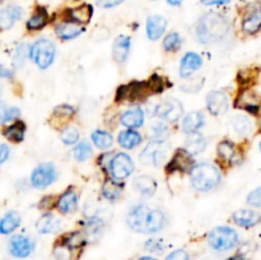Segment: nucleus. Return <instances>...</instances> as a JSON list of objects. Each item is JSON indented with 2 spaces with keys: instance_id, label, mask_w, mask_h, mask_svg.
Segmentation results:
<instances>
[{
  "instance_id": "f03ea898",
  "label": "nucleus",
  "mask_w": 261,
  "mask_h": 260,
  "mask_svg": "<svg viewBox=\"0 0 261 260\" xmlns=\"http://www.w3.org/2000/svg\"><path fill=\"white\" fill-rule=\"evenodd\" d=\"M231 25L224 15L217 12H209L204 14L196 23V38L203 45L221 42L229 33Z\"/></svg>"
},
{
  "instance_id": "9d476101",
  "label": "nucleus",
  "mask_w": 261,
  "mask_h": 260,
  "mask_svg": "<svg viewBox=\"0 0 261 260\" xmlns=\"http://www.w3.org/2000/svg\"><path fill=\"white\" fill-rule=\"evenodd\" d=\"M58 178V172L53 163H40L31 175V184L36 189H46L53 185Z\"/></svg>"
},
{
  "instance_id": "13d9d810",
  "label": "nucleus",
  "mask_w": 261,
  "mask_h": 260,
  "mask_svg": "<svg viewBox=\"0 0 261 260\" xmlns=\"http://www.w3.org/2000/svg\"><path fill=\"white\" fill-rule=\"evenodd\" d=\"M200 2L204 5H224L228 4L231 0H200Z\"/></svg>"
},
{
  "instance_id": "6e6552de",
  "label": "nucleus",
  "mask_w": 261,
  "mask_h": 260,
  "mask_svg": "<svg viewBox=\"0 0 261 260\" xmlns=\"http://www.w3.org/2000/svg\"><path fill=\"white\" fill-rule=\"evenodd\" d=\"M134 162H133L132 157L124 152L116 153L112 155L111 161H110L109 172L112 178L117 181L125 180L129 177L133 172H134Z\"/></svg>"
},
{
  "instance_id": "7c9ffc66",
  "label": "nucleus",
  "mask_w": 261,
  "mask_h": 260,
  "mask_svg": "<svg viewBox=\"0 0 261 260\" xmlns=\"http://www.w3.org/2000/svg\"><path fill=\"white\" fill-rule=\"evenodd\" d=\"M22 17V9L15 5L0 9V31L9 30L13 27L15 20H18Z\"/></svg>"
},
{
  "instance_id": "de8ad7c7",
  "label": "nucleus",
  "mask_w": 261,
  "mask_h": 260,
  "mask_svg": "<svg viewBox=\"0 0 261 260\" xmlns=\"http://www.w3.org/2000/svg\"><path fill=\"white\" fill-rule=\"evenodd\" d=\"M20 116V111L18 107L9 106V105H3L0 106V121L9 122L13 120H17Z\"/></svg>"
},
{
  "instance_id": "f3484780",
  "label": "nucleus",
  "mask_w": 261,
  "mask_h": 260,
  "mask_svg": "<svg viewBox=\"0 0 261 260\" xmlns=\"http://www.w3.org/2000/svg\"><path fill=\"white\" fill-rule=\"evenodd\" d=\"M78 193L74 188H69L56 199L55 208L63 214H70L78 209Z\"/></svg>"
},
{
  "instance_id": "f8f14e48",
  "label": "nucleus",
  "mask_w": 261,
  "mask_h": 260,
  "mask_svg": "<svg viewBox=\"0 0 261 260\" xmlns=\"http://www.w3.org/2000/svg\"><path fill=\"white\" fill-rule=\"evenodd\" d=\"M194 166H195L194 165V155L190 154L185 148H178V149H176V152L173 153L170 162L166 166V172H167L168 175L176 172H190L191 168H193Z\"/></svg>"
},
{
  "instance_id": "f257e3e1",
  "label": "nucleus",
  "mask_w": 261,
  "mask_h": 260,
  "mask_svg": "<svg viewBox=\"0 0 261 260\" xmlns=\"http://www.w3.org/2000/svg\"><path fill=\"white\" fill-rule=\"evenodd\" d=\"M126 223L130 229L138 233H157L165 227L166 216L160 209L139 204L129 211Z\"/></svg>"
},
{
  "instance_id": "20e7f679",
  "label": "nucleus",
  "mask_w": 261,
  "mask_h": 260,
  "mask_svg": "<svg viewBox=\"0 0 261 260\" xmlns=\"http://www.w3.org/2000/svg\"><path fill=\"white\" fill-rule=\"evenodd\" d=\"M87 244V235L82 231H73L64 233L56 241L54 254L58 260L78 259Z\"/></svg>"
},
{
  "instance_id": "ddd939ff",
  "label": "nucleus",
  "mask_w": 261,
  "mask_h": 260,
  "mask_svg": "<svg viewBox=\"0 0 261 260\" xmlns=\"http://www.w3.org/2000/svg\"><path fill=\"white\" fill-rule=\"evenodd\" d=\"M140 162L144 165L154 166V167H160L162 163L165 162L167 158V148L163 145V143L152 142L150 140L149 144L143 149L140 153Z\"/></svg>"
},
{
  "instance_id": "c85d7f7f",
  "label": "nucleus",
  "mask_w": 261,
  "mask_h": 260,
  "mask_svg": "<svg viewBox=\"0 0 261 260\" xmlns=\"http://www.w3.org/2000/svg\"><path fill=\"white\" fill-rule=\"evenodd\" d=\"M48 20H50V15H48L46 8L37 7L25 23V27L28 31H40L48 24Z\"/></svg>"
},
{
  "instance_id": "2eb2a0df",
  "label": "nucleus",
  "mask_w": 261,
  "mask_h": 260,
  "mask_svg": "<svg viewBox=\"0 0 261 260\" xmlns=\"http://www.w3.org/2000/svg\"><path fill=\"white\" fill-rule=\"evenodd\" d=\"M184 114V106L177 98H166L158 109V116L167 122H176Z\"/></svg>"
},
{
  "instance_id": "5fc2aeb1",
  "label": "nucleus",
  "mask_w": 261,
  "mask_h": 260,
  "mask_svg": "<svg viewBox=\"0 0 261 260\" xmlns=\"http://www.w3.org/2000/svg\"><path fill=\"white\" fill-rule=\"evenodd\" d=\"M124 0H97L98 7L105 8V9H110V8H115L117 5L122 4Z\"/></svg>"
},
{
  "instance_id": "c03bdc74",
  "label": "nucleus",
  "mask_w": 261,
  "mask_h": 260,
  "mask_svg": "<svg viewBox=\"0 0 261 260\" xmlns=\"http://www.w3.org/2000/svg\"><path fill=\"white\" fill-rule=\"evenodd\" d=\"M103 227L105 223L102 219L97 218V217H91V218L88 219V222L84 224V233H86L87 236L97 237L102 233Z\"/></svg>"
},
{
  "instance_id": "8fccbe9b",
  "label": "nucleus",
  "mask_w": 261,
  "mask_h": 260,
  "mask_svg": "<svg viewBox=\"0 0 261 260\" xmlns=\"http://www.w3.org/2000/svg\"><path fill=\"white\" fill-rule=\"evenodd\" d=\"M163 241L161 239H152L148 240L147 244H145V250H148L149 252L153 254H161L163 251Z\"/></svg>"
},
{
  "instance_id": "39448f33",
  "label": "nucleus",
  "mask_w": 261,
  "mask_h": 260,
  "mask_svg": "<svg viewBox=\"0 0 261 260\" xmlns=\"http://www.w3.org/2000/svg\"><path fill=\"white\" fill-rule=\"evenodd\" d=\"M240 242L239 233L233 228L219 226L212 229L208 235L209 246L217 251H227L236 247Z\"/></svg>"
},
{
  "instance_id": "58836bf2",
  "label": "nucleus",
  "mask_w": 261,
  "mask_h": 260,
  "mask_svg": "<svg viewBox=\"0 0 261 260\" xmlns=\"http://www.w3.org/2000/svg\"><path fill=\"white\" fill-rule=\"evenodd\" d=\"M257 74H259V71L256 69H241L240 73L237 74V82L241 86V88H249L250 86H252L255 83V81L257 78Z\"/></svg>"
},
{
  "instance_id": "bf43d9fd",
  "label": "nucleus",
  "mask_w": 261,
  "mask_h": 260,
  "mask_svg": "<svg viewBox=\"0 0 261 260\" xmlns=\"http://www.w3.org/2000/svg\"><path fill=\"white\" fill-rule=\"evenodd\" d=\"M12 71L9 70H5V69H2L0 70V79L2 78H12ZM0 97H2V89H0Z\"/></svg>"
},
{
  "instance_id": "69168bd1",
  "label": "nucleus",
  "mask_w": 261,
  "mask_h": 260,
  "mask_svg": "<svg viewBox=\"0 0 261 260\" xmlns=\"http://www.w3.org/2000/svg\"><path fill=\"white\" fill-rule=\"evenodd\" d=\"M260 150H261V142H260Z\"/></svg>"
},
{
  "instance_id": "4be33fe9",
  "label": "nucleus",
  "mask_w": 261,
  "mask_h": 260,
  "mask_svg": "<svg viewBox=\"0 0 261 260\" xmlns=\"http://www.w3.org/2000/svg\"><path fill=\"white\" fill-rule=\"evenodd\" d=\"M232 221L237 226L250 228V227H254L259 223L261 221V216L252 209H239L232 214Z\"/></svg>"
},
{
  "instance_id": "e2e57ef3",
  "label": "nucleus",
  "mask_w": 261,
  "mask_h": 260,
  "mask_svg": "<svg viewBox=\"0 0 261 260\" xmlns=\"http://www.w3.org/2000/svg\"><path fill=\"white\" fill-rule=\"evenodd\" d=\"M139 260H157V259H154V257L152 256H142L139 257Z\"/></svg>"
},
{
  "instance_id": "ea45409f",
  "label": "nucleus",
  "mask_w": 261,
  "mask_h": 260,
  "mask_svg": "<svg viewBox=\"0 0 261 260\" xmlns=\"http://www.w3.org/2000/svg\"><path fill=\"white\" fill-rule=\"evenodd\" d=\"M147 83L148 86H149V89L150 92H152V94L162 93L167 87L171 86V83L165 78V76H161L160 74L157 73L150 75L149 79L147 81Z\"/></svg>"
},
{
  "instance_id": "c756f323",
  "label": "nucleus",
  "mask_w": 261,
  "mask_h": 260,
  "mask_svg": "<svg viewBox=\"0 0 261 260\" xmlns=\"http://www.w3.org/2000/svg\"><path fill=\"white\" fill-rule=\"evenodd\" d=\"M134 188L140 195L149 198V196L154 195V193L157 191V183L152 176L142 175L138 176L134 180Z\"/></svg>"
},
{
  "instance_id": "473e14b6",
  "label": "nucleus",
  "mask_w": 261,
  "mask_h": 260,
  "mask_svg": "<svg viewBox=\"0 0 261 260\" xmlns=\"http://www.w3.org/2000/svg\"><path fill=\"white\" fill-rule=\"evenodd\" d=\"M206 148V140L200 133H191L188 135L185 142V149L188 150L190 154L196 155L200 154L201 152H204V149Z\"/></svg>"
},
{
  "instance_id": "cd10ccee",
  "label": "nucleus",
  "mask_w": 261,
  "mask_h": 260,
  "mask_svg": "<svg viewBox=\"0 0 261 260\" xmlns=\"http://www.w3.org/2000/svg\"><path fill=\"white\" fill-rule=\"evenodd\" d=\"M204 125V114L200 111H193L184 117L181 122V130L186 134L191 133H198L199 129H201Z\"/></svg>"
},
{
  "instance_id": "1a4fd4ad",
  "label": "nucleus",
  "mask_w": 261,
  "mask_h": 260,
  "mask_svg": "<svg viewBox=\"0 0 261 260\" xmlns=\"http://www.w3.org/2000/svg\"><path fill=\"white\" fill-rule=\"evenodd\" d=\"M241 28L246 35H255L261 30V0H256L244 9Z\"/></svg>"
},
{
  "instance_id": "f704fd0d",
  "label": "nucleus",
  "mask_w": 261,
  "mask_h": 260,
  "mask_svg": "<svg viewBox=\"0 0 261 260\" xmlns=\"http://www.w3.org/2000/svg\"><path fill=\"white\" fill-rule=\"evenodd\" d=\"M25 134V124L20 120H17L15 122H13L12 125H9L8 127H5L3 135L7 138L8 140L13 143H20L24 139Z\"/></svg>"
},
{
  "instance_id": "4c0bfd02",
  "label": "nucleus",
  "mask_w": 261,
  "mask_h": 260,
  "mask_svg": "<svg viewBox=\"0 0 261 260\" xmlns=\"http://www.w3.org/2000/svg\"><path fill=\"white\" fill-rule=\"evenodd\" d=\"M91 139L92 143L101 150L109 149L112 143H114V138H112L111 133L105 132V130H94L91 134Z\"/></svg>"
},
{
  "instance_id": "4468645a",
  "label": "nucleus",
  "mask_w": 261,
  "mask_h": 260,
  "mask_svg": "<svg viewBox=\"0 0 261 260\" xmlns=\"http://www.w3.org/2000/svg\"><path fill=\"white\" fill-rule=\"evenodd\" d=\"M229 99L226 92L212 91L206 96V109L213 116H221L228 111Z\"/></svg>"
},
{
  "instance_id": "a18cd8bd",
  "label": "nucleus",
  "mask_w": 261,
  "mask_h": 260,
  "mask_svg": "<svg viewBox=\"0 0 261 260\" xmlns=\"http://www.w3.org/2000/svg\"><path fill=\"white\" fill-rule=\"evenodd\" d=\"M92 155V147L87 140H82L81 143L75 145V148L73 149V157L74 160L78 161V162H84V161L88 160Z\"/></svg>"
},
{
  "instance_id": "4d7b16f0",
  "label": "nucleus",
  "mask_w": 261,
  "mask_h": 260,
  "mask_svg": "<svg viewBox=\"0 0 261 260\" xmlns=\"http://www.w3.org/2000/svg\"><path fill=\"white\" fill-rule=\"evenodd\" d=\"M10 149L7 144H0V165L5 162L9 158Z\"/></svg>"
},
{
  "instance_id": "09e8293b",
  "label": "nucleus",
  "mask_w": 261,
  "mask_h": 260,
  "mask_svg": "<svg viewBox=\"0 0 261 260\" xmlns=\"http://www.w3.org/2000/svg\"><path fill=\"white\" fill-rule=\"evenodd\" d=\"M204 86V78L201 76H196V78L188 79L184 84H181V91L188 92V93H193V92H199L201 87Z\"/></svg>"
},
{
  "instance_id": "a878e982",
  "label": "nucleus",
  "mask_w": 261,
  "mask_h": 260,
  "mask_svg": "<svg viewBox=\"0 0 261 260\" xmlns=\"http://www.w3.org/2000/svg\"><path fill=\"white\" fill-rule=\"evenodd\" d=\"M122 189H124V185L110 176V177H107L106 180L103 181V184H102L101 194L106 200L116 201L119 200L120 196H121Z\"/></svg>"
},
{
  "instance_id": "680f3d73",
  "label": "nucleus",
  "mask_w": 261,
  "mask_h": 260,
  "mask_svg": "<svg viewBox=\"0 0 261 260\" xmlns=\"http://www.w3.org/2000/svg\"><path fill=\"white\" fill-rule=\"evenodd\" d=\"M168 4L173 5V7H177V5H180L181 3H182V0H167Z\"/></svg>"
},
{
  "instance_id": "c9c22d12",
  "label": "nucleus",
  "mask_w": 261,
  "mask_h": 260,
  "mask_svg": "<svg viewBox=\"0 0 261 260\" xmlns=\"http://www.w3.org/2000/svg\"><path fill=\"white\" fill-rule=\"evenodd\" d=\"M20 224V216L18 212L10 211L0 221V233L9 235Z\"/></svg>"
},
{
  "instance_id": "412c9836",
  "label": "nucleus",
  "mask_w": 261,
  "mask_h": 260,
  "mask_svg": "<svg viewBox=\"0 0 261 260\" xmlns=\"http://www.w3.org/2000/svg\"><path fill=\"white\" fill-rule=\"evenodd\" d=\"M120 124L129 129H137L144 124V110L142 107H130L120 115Z\"/></svg>"
},
{
  "instance_id": "7ed1b4c3",
  "label": "nucleus",
  "mask_w": 261,
  "mask_h": 260,
  "mask_svg": "<svg viewBox=\"0 0 261 260\" xmlns=\"http://www.w3.org/2000/svg\"><path fill=\"white\" fill-rule=\"evenodd\" d=\"M191 186L196 191L206 193L221 184L222 175L219 168L216 165L209 162H201L194 166L190 171Z\"/></svg>"
},
{
  "instance_id": "5701e85b",
  "label": "nucleus",
  "mask_w": 261,
  "mask_h": 260,
  "mask_svg": "<svg viewBox=\"0 0 261 260\" xmlns=\"http://www.w3.org/2000/svg\"><path fill=\"white\" fill-rule=\"evenodd\" d=\"M167 28V20L162 15H150L147 19V36L149 40L157 41L158 38L162 37Z\"/></svg>"
},
{
  "instance_id": "37998d69",
  "label": "nucleus",
  "mask_w": 261,
  "mask_h": 260,
  "mask_svg": "<svg viewBox=\"0 0 261 260\" xmlns=\"http://www.w3.org/2000/svg\"><path fill=\"white\" fill-rule=\"evenodd\" d=\"M181 45H182V38L177 32H171L163 38L162 46L167 53H176L180 50Z\"/></svg>"
},
{
  "instance_id": "a19ab883",
  "label": "nucleus",
  "mask_w": 261,
  "mask_h": 260,
  "mask_svg": "<svg viewBox=\"0 0 261 260\" xmlns=\"http://www.w3.org/2000/svg\"><path fill=\"white\" fill-rule=\"evenodd\" d=\"M170 137V129L163 122H157L150 127V140L152 142L165 143Z\"/></svg>"
},
{
  "instance_id": "79ce46f5",
  "label": "nucleus",
  "mask_w": 261,
  "mask_h": 260,
  "mask_svg": "<svg viewBox=\"0 0 261 260\" xmlns=\"http://www.w3.org/2000/svg\"><path fill=\"white\" fill-rule=\"evenodd\" d=\"M30 56V46L27 43H19L13 55V66L20 69L25 64V60Z\"/></svg>"
},
{
  "instance_id": "603ef678",
  "label": "nucleus",
  "mask_w": 261,
  "mask_h": 260,
  "mask_svg": "<svg viewBox=\"0 0 261 260\" xmlns=\"http://www.w3.org/2000/svg\"><path fill=\"white\" fill-rule=\"evenodd\" d=\"M55 204H56L55 198H54L53 195H47V196H45V198L41 199L40 204H38V208L42 209V211H45V212H47V211H50L53 206H55Z\"/></svg>"
},
{
  "instance_id": "3c124183",
  "label": "nucleus",
  "mask_w": 261,
  "mask_h": 260,
  "mask_svg": "<svg viewBox=\"0 0 261 260\" xmlns=\"http://www.w3.org/2000/svg\"><path fill=\"white\" fill-rule=\"evenodd\" d=\"M247 203L255 208H261V186L254 189L251 193L247 195Z\"/></svg>"
},
{
  "instance_id": "0e129e2a",
  "label": "nucleus",
  "mask_w": 261,
  "mask_h": 260,
  "mask_svg": "<svg viewBox=\"0 0 261 260\" xmlns=\"http://www.w3.org/2000/svg\"><path fill=\"white\" fill-rule=\"evenodd\" d=\"M257 124H259V129H260V132H261V115H260V117H259V121H257Z\"/></svg>"
},
{
  "instance_id": "72a5a7b5",
  "label": "nucleus",
  "mask_w": 261,
  "mask_h": 260,
  "mask_svg": "<svg viewBox=\"0 0 261 260\" xmlns=\"http://www.w3.org/2000/svg\"><path fill=\"white\" fill-rule=\"evenodd\" d=\"M231 127L239 137H247L252 133V121L245 115H236L232 117Z\"/></svg>"
},
{
  "instance_id": "2f4dec72",
  "label": "nucleus",
  "mask_w": 261,
  "mask_h": 260,
  "mask_svg": "<svg viewBox=\"0 0 261 260\" xmlns=\"http://www.w3.org/2000/svg\"><path fill=\"white\" fill-rule=\"evenodd\" d=\"M142 134L133 129L122 130L119 134V137H117V142L125 149H133V148L138 147L142 143Z\"/></svg>"
},
{
  "instance_id": "b1692460",
  "label": "nucleus",
  "mask_w": 261,
  "mask_h": 260,
  "mask_svg": "<svg viewBox=\"0 0 261 260\" xmlns=\"http://www.w3.org/2000/svg\"><path fill=\"white\" fill-rule=\"evenodd\" d=\"M130 47H132V40L129 36H119L114 41L112 45V58L116 63H125L130 54Z\"/></svg>"
},
{
  "instance_id": "864d4df0",
  "label": "nucleus",
  "mask_w": 261,
  "mask_h": 260,
  "mask_svg": "<svg viewBox=\"0 0 261 260\" xmlns=\"http://www.w3.org/2000/svg\"><path fill=\"white\" fill-rule=\"evenodd\" d=\"M166 260H190V257H189V254L185 250L178 249L171 252V254L166 257Z\"/></svg>"
},
{
  "instance_id": "a211bd4d",
  "label": "nucleus",
  "mask_w": 261,
  "mask_h": 260,
  "mask_svg": "<svg viewBox=\"0 0 261 260\" xmlns=\"http://www.w3.org/2000/svg\"><path fill=\"white\" fill-rule=\"evenodd\" d=\"M33 242L23 235H15L9 241V251L15 257H27L33 251Z\"/></svg>"
},
{
  "instance_id": "0eeeda50",
  "label": "nucleus",
  "mask_w": 261,
  "mask_h": 260,
  "mask_svg": "<svg viewBox=\"0 0 261 260\" xmlns=\"http://www.w3.org/2000/svg\"><path fill=\"white\" fill-rule=\"evenodd\" d=\"M152 94L147 81H133L122 84L116 91L117 102H144Z\"/></svg>"
},
{
  "instance_id": "e433bc0d",
  "label": "nucleus",
  "mask_w": 261,
  "mask_h": 260,
  "mask_svg": "<svg viewBox=\"0 0 261 260\" xmlns=\"http://www.w3.org/2000/svg\"><path fill=\"white\" fill-rule=\"evenodd\" d=\"M75 115V109L70 105H59L54 109L53 111V117H51V122H59L60 126L65 122H68L71 117Z\"/></svg>"
},
{
  "instance_id": "393cba45",
  "label": "nucleus",
  "mask_w": 261,
  "mask_h": 260,
  "mask_svg": "<svg viewBox=\"0 0 261 260\" xmlns=\"http://www.w3.org/2000/svg\"><path fill=\"white\" fill-rule=\"evenodd\" d=\"M61 228V219H59L55 214L45 213L38 218L36 223V229L40 233H55Z\"/></svg>"
},
{
  "instance_id": "6ab92c4d",
  "label": "nucleus",
  "mask_w": 261,
  "mask_h": 260,
  "mask_svg": "<svg viewBox=\"0 0 261 260\" xmlns=\"http://www.w3.org/2000/svg\"><path fill=\"white\" fill-rule=\"evenodd\" d=\"M201 66H203V58L199 54L186 53L181 59L178 73H180L181 78H190Z\"/></svg>"
},
{
  "instance_id": "052dcab7",
  "label": "nucleus",
  "mask_w": 261,
  "mask_h": 260,
  "mask_svg": "<svg viewBox=\"0 0 261 260\" xmlns=\"http://www.w3.org/2000/svg\"><path fill=\"white\" fill-rule=\"evenodd\" d=\"M226 260H245V256L242 254H236L233 255V256H229L228 259Z\"/></svg>"
},
{
  "instance_id": "423d86ee",
  "label": "nucleus",
  "mask_w": 261,
  "mask_h": 260,
  "mask_svg": "<svg viewBox=\"0 0 261 260\" xmlns=\"http://www.w3.org/2000/svg\"><path fill=\"white\" fill-rule=\"evenodd\" d=\"M56 47L53 41L40 38L30 47V58L40 69L45 70L55 60Z\"/></svg>"
},
{
  "instance_id": "6e6d98bb",
  "label": "nucleus",
  "mask_w": 261,
  "mask_h": 260,
  "mask_svg": "<svg viewBox=\"0 0 261 260\" xmlns=\"http://www.w3.org/2000/svg\"><path fill=\"white\" fill-rule=\"evenodd\" d=\"M158 109H160V105L154 103V102H147L144 107V111L147 112L148 116L154 117L155 115H158Z\"/></svg>"
},
{
  "instance_id": "bb28decb",
  "label": "nucleus",
  "mask_w": 261,
  "mask_h": 260,
  "mask_svg": "<svg viewBox=\"0 0 261 260\" xmlns=\"http://www.w3.org/2000/svg\"><path fill=\"white\" fill-rule=\"evenodd\" d=\"M83 32V28L79 24L73 22H69V20H64V22L59 23L55 27V33L59 38L64 41L74 40V38L78 37L81 33Z\"/></svg>"
},
{
  "instance_id": "aec40b11",
  "label": "nucleus",
  "mask_w": 261,
  "mask_h": 260,
  "mask_svg": "<svg viewBox=\"0 0 261 260\" xmlns=\"http://www.w3.org/2000/svg\"><path fill=\"white\" fill-rule=\"evenodd\" d=\"M92 15H93V7L91 4H82L79 7L66 9L65 20L82 25L91 22Z\"/></svg>"
},
{
  "instance_id": "49530a36",
  "label": "nucleus",
  "mask_w": 261,
  "mask_h": 260,
  "mask_svg": "<svg viewBox=\"0 0 261 260\" xmlns=\"http://www.w3.org/2000/svg\"><path fill=\"white\" fill-rule=\"evenodd\" d=\"M79 130L74 126H66L61 130L60 133V139L64 144L66 145H73L78 143L79 140Z\"/></svg>"
},
{
  "instance_id": "dca6fc26",
  "label": "nucleus",
  "mask_w": 261,
  "mask_h": 260,
  "mask_svg": "<svg viewBox=\"0 0 261 260\" xmlns=\"http://www.w3.org/2000/svg\"><path fill=\"white\" fill-rule=\"evenodd\" d=\"M217 153L219 160L228 165L234 166L242 162V153L237 149V145L232 140H222L217 147Z\"/></svg>"
},
{
  "instance_id": "9b49d317",
  "label": "nucleus",
  "mask_w": 261,
  "mask_h": 260,
  "mask_svg": "<svg viewBox=\"0 0 261 260\" xmlns=\"http://www.w3.org/2000/svg\"><path fill=\"white\" fill-rule=\"evenodd\" d=\"M234 107L251 115H259L261 110V96L250 88H241L234 99Z\"/></svg>"
}]
</instances>
